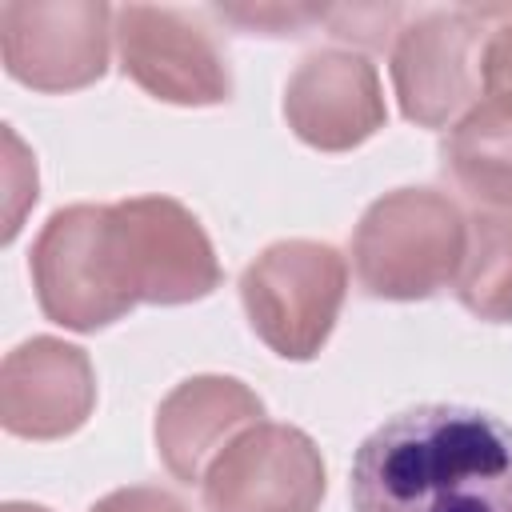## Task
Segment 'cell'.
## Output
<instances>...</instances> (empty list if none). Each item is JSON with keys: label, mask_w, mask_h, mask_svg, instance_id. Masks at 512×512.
I'll use <instances>...</instances> for the list:
<instances>
[{"label": "cell", "mask_w": 512, "mask_h": 512, "mask_svg": "<svg viewBox=\"0 0 512 512\" xmlns=\"http://www.w3.org/2000/svg\"><path fill=\"white\" fill-rule=\"evenodd\" d=\"M356 512H512V428L464 404L388 416L352 456Z\"/></svg>", "instance_id": "6da1fadb"}, {"label": "cell", "mask_w": 512, "mask_h": 512, "mask_svg": "<svg viewBox=\"0 0 512 512\" xmlns=\"http://www.w3.org/2000/svg\"><path fill=\"white\" fill-rule=\"evenodd\" d=\"M468 252L464 212L436 188H396L352 232V268L376 300H428L456 284Z\"/></svg>", "instance_id": "7a4b0ae2"}, {"label": "cell", "mask_w": 512, "mask_h": 512, "mask_svg": "<svg viewBox=\"0 0 512 512\" xmlns=\"http://www.w3.org/2000/svg\"><path fill=\"white\" fill-rule=\"evenodd\" d=\"M28 268L40 312L72 332L108 328L140 304L112 204H68L52 212L32 244Z\"/></svg>", "instance_id": "3957f363"}, {"label": "cell", "mask_w": 512, "mask_h": 512, "mask_svg": "<svg viewBox=\"0 0 512 512\" xmlns=\"http://www.w3.org/2000/svg\"><path fill=\"white\" fill-rule=\"evenodd\" d=\"M348 264L320 240H276L240 276L252 332L284 360H312L344 308Z\"/></svg>", "instance_id": "277c9868"}, {"label": "cell", "mask_w": 512, "mask_h": 512, "mask_svg": "<svg viewBox=\"0 0 512 512\" xmlns=\"http://www.w3.org/2000/svg\"><path fill=\"white\" fill-rule=\"evenodd\" d=\"M504 8H436L396 32L392 88L400 112L420 128L452 124L480 88V48L488 20Z\"/></svg>", "instance_id": "5b68a950"}, {"label": "cell", "mask_w": 512, "mask_h": 512, "mask_svg": "<svg viewBox=\"0 0 512 512\" xmlns=\"http://www.w3.org/2000/svg\"><path fill=\"white\" fill-rule=\"evenodd\" d=\"M112 24L100 0H12L0 8L4 68L36 92L88 88L108 72Z\"/></svg>", "instance_id": "8992f818"}, {"label": "cell", "mask_w": 512, "mask_h": 512, "mask_svg": "<svg viewBox=\"0 0 512 512\" xmlns=\"http://www.w3.org/2000/svg\"><path fill=\"white\" fill-rule=\"evenodd\" d=\"M112 36L124 76L148 96L188 108L224 104L232 96V72L220 44L188 12L124 4L116 8Z\"/></svg>", "instance_id": "52a82bcc"}, {"label": "cell", "mask_w": 512, "mask_h": 512, "mask_svg": "<svg viewBox=\"0 0 512 512\" xmlns=\"http://www.w3.org/2000/svg\"><path fill=\"white\" fill-rule=\"evenodd\" d=\"M200 488L204 512H316L324 460L308 432L260 420L212 460Z\"/></svg>", "instance_id": "ba28073f"}, {"label": "cell", "mask_w": 512, "mask_h": 512, "mask_svg": "<svg viewBox=\"0 0 512 512\" xmlns=\"http://www.w3.org/2000/svg\"><path fill=\"white\" fill-rule=\"evenodd\" d=\"M140 304H192L216 292L220 264L200 220L172 196L112 204Z\"/></svg>", "instance_id": "9c48e42d"}, {"label": "cell", "mask_w": 512, "mask_h": 512, "mask_svg": "<svg viewBox=\"0 0 512 512\" xmlns=\"http://www.w3.org/2000/svg\"><path fill=\"white\" fill-rule=\"evenodd\" d=\"M96 408V372L84 348L32 336L0 364V424L24 440H60Z\"/></svg>", "instance_id": "30bf717a"}, {"label": "cell", "mask_w": 512, "mask_h": 512, "mask_svg": "<svg viewBox=\"0 0 512 512\" xmlns=\"http://www.w3.org/2000/svg\"><path fill=\"white\" fill-rule=\"evenodd\" d=\"M384 92L376 68L348 48H324L300 60L284 88L288 128L320 152L360 148L384 128Z\"/></svg>", "instance_id": "8fae6325"}, {"label": "cell", "mask_w": 512, "mask_h": 512, "mask_svg": "<svg viewBox=\"0 0 512 512\" xmlns=\"http://www.w3.org/2000/svg\"><path fill=\"white\" fill-rule=\"evenodd\" d=\"M264 400L236 376H192L156 408V452L180 484H200L212 460L252 424Z\"/></svg>", "instance_id": "7c38bea8"}, {"label": "cell", "mask_w": 512, "mask_h": 512, "mask_svg": "<svg viewBox=\"0 0 512 512\" xmlns=\"http://www.w3.org/2000/svg\"><path fill=\"white\" fill-rule=\"evenodd\" d=\"M444 172L468 200L512 212V108L472 104L444 140Z\"/></svg>", "instance_id": "4fadbf2b"}, {"label": "cell", "mask_w": 512, "mask_h": 512, "mask_svg": "<svg viewBox=\"0 0 512 512\" xmlns=\"http://www.w3.org/2000/svg\"><path fill=\"white\" fill-rule=\"evenodd\" d=\"M456 300L480 320H512V212L484 208L468 220V252L456 276Z\"/></svg>", "instance_id": "5bb4252c"}, {"label": "cell", "mask_w": 512, "mask_h": 512, "mask_svg": "<svg viewBox=\"0 0 512 512\" xmlns=\"http://www.w3.org/2000/svg\"><path fill=\"white\" fill-rule=\"evenodd\" d=\"M216 16L236 24L248 36H300L304 28L320 24L328 16L324 4H300V0H240V4H216Z\"/></svg>", "instance_id": "9a60e30c"}, {"label": "cell", "mask_w": 512, "mask_h": 512, "mask_svg": "<svg viewBox=\"0 0 512 512\" xmlns=\"http://www.w3.org/2000/svg\"><path fill=\"white\" fill-rule=\"evenodd\" d=\"M4 244L20 232V220H24V208L36 204V160L24 152L20 136L12 128H4Z\"/></svg>", "instance_id": "2e32d148"}, {"label": "cell", "mask_w": 512, "mask_h": 512, "mask_svg": "<svg viewBox=\"0 0 512 512\" xmlns=\"http://www.w3.org/2000/svg\"><path fill=\"white\" fill-rule=\"evenodd\" d=\"M480 92L484 100L512 108V8L500 16L480 48Z\"/></svg>", "instance_id": "e0dca14e"}, {"label": "cell", "mask_w": 512, "mask_h": 512, "mask_svg": "<svg viewBox=\"0 0 512 512\" xmlns=\"http://www.w3.org/2000/svg\"><path fill=\"white\" fill-rule=\"evenodd\" d=\"M400 20V8H380V4H340L328 8L324 24L332 28V36L340 40H356V44H372L380 48L388 40V28Z\"/></svg>", "instance_id": "ac0fdd59"}, {"label": "cell", "mask_w": 512, "mask_h": 512, "mask_svg": "<svg viewBox=\"0 0 512 512\" xmlns=\"http://www.w3.org/2000/svg\"><path fill=\"white\" fill-rule=\"evenodd\" d=\"M88 512H188L180 496L152 488V484H132V488H116L104 500H96Z\"/></svg>", "instance_id": "d6986e66"}, {"label": "cell", "mask_w": 512, "mask_h": 512, "mask_svg": "<svg viewBox=\"0 0 512 512\" xmlns=\"http://www.w3.org/2000/svg\"><path fill=\"white\" fill-rule=\"evenodd\" d=\"M4 512H48L40 504H4Z\"/></svg>", "instance_id": "ffe728a7"}]
</instances>
